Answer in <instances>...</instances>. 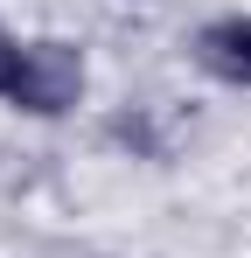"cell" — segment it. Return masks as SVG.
<instances>
[{
    "label": "cell",
    "instance_id": "6da1fadb",
    "mask_svg": "<svg viewBox=\"0 0 251 258\" xmlns=\"http://www.w3.org/2000/svg\"><path fill=\"white\" fill-rule=\"evenodd\" d=\"M0 98L28 119H63L84 98V49L77 42H14L7 49V70H0Z\"/></svg>",
    "mask_w": 251,
    "mask_h": 258
},
{
    "label": "cell",
    "instance_id": "7a4b0ae2",
    "mask_svg": "<svg viewBox=\"0 0 251 258\" xmlns=\"http://www.w3.org/2000/svg\"><path fill=\"white\" fill-rule=\"evenodd\" d=\"M196 63H203L216 84L251 91V14H223L196 35Z\"/></svg>",
    "mask_w": 251,
    "mask_h": 258
}]
</instances>
